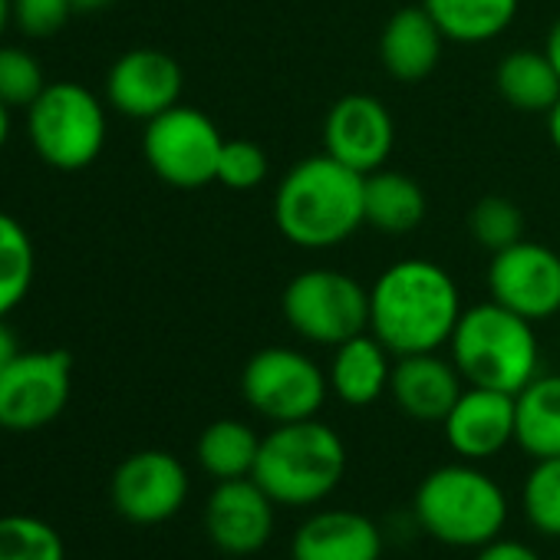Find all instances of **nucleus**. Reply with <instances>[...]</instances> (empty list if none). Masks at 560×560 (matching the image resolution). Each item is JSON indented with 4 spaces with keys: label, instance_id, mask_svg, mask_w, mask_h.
Here are the masks:
<instances>
[{
    "label": "nucleus",
    "instance_id": "c85d7f7f",
    "mask_svg": "<svg viewBox=\"0 0 560 560\" xmlns=\"http://www.w3.org/2000/svg\"><path fill=\"white\" fill-rule=\"evenodd\" d=\"M468 234L475 244L498 254L524 241V211L504 195H485L468 211Z\"/></svg>",
    "mask_w": 560,
    "mask_h": 560
},
{
    "label": "nucleus",
    "instance_id": "cd10ccee",
    "mask_svg": "<svg viewBox=\"0 0 560 560\" xmlns=\"http://www.w3.org/2000/svg\"><path fill=\"white\" fill-rule=\"evenodd\" d=\"M521 508L537 534L560 537V455L534 458L521 485Z\"/></svg>",
    "mask_w": 560,
    "mask_h": 560
},
{
    "label": "nucleus",
    "instance_id": "2eb2a0df",
    "mask_svg": "<svg viewBox=\"0 0 560 560\" xmlns=\"http://www.w3.org/2000/svg\"><path fill=\"white\" fill-rule=\"evenodd\" d=\"M273 498L254 478L218 481L205 501V534L231 557H250L273 537Z\"/></svg>",
    "mask_w": 560,
    "mask_h": 560
},
{
    "label": "nucleus",
    "instance_id": "473e14b6",
    "mask_svg": "<svg viewBox=\"0 0 560 560\" xmlns=\"http://www.w3.org/2000/svg\"><path fill=\"white\" fill-rule=\"evenodd\" d=\"M475 560H544L530 544L511 540V537H494L491 544L478 547Z\"/></svg>",
    "mask_w": 560,
    "mask_h": 560
},
{
    "label": "nucleus",
    "instance_id": "aec40b11",
    "mask_svg": "<svg viewBox=\"0 0 560 560\" xmlns=\"http://www.w3.org/2000/svg\"><path fill=\"white\" fill-rule=\"evenodd\" d=\"M393 363L396 357L370 330H363L334 347V360L327 366L330 393L353 409L373 406L389 393Z\"/></svg>",
    "mask_w": 560,
    "mask_h": 560
},
{
    "label": "nucleus",
    "instance_id": "4c0bfd02",
    "mask_svg": "<svg viewBox=\"0 0 560 560\" xmlns=\"http://www.w3.org/2000/svg\"><path fill=\"white\" fill-rule=\"evenodd\" d=\"M14 24V0H0V37Z\"/></svg>",
    "mask_w": 560,
    "mask_h": 560
},
{
    "label": "nucleus",
    "instance_id": "a211bd4d",
    "mask_svg": "<svg viewBox=\"0 0 560 560\" xmlns=\"http://www.w3.org/2000/svg\"><path fill=\"white\" fill-rule=\"evenodd\" d=\"M383 530L373 517L350 508L311 514L291 544V560H380Z\"/></svg>",
    "mask_w": 560,
    "mask_h": 560
},
{
    "label": "nucleus",
    "instance_id": "f3484780",
    "mask_svg": "<svg viewBox=\"0 0 560 560\" xmlns=\"http://www.w3.org/2000/svg\"><path fill=\"white\" fill-rule=\"evenodd\" d=\"M465 380L458 366L439 353H412V357H396L393 363V380H389V396L416 422H432L442 425L458 396L465 393Z\"/></svg>",
    "mask_w": 560,
    "mask_h": 560
},
{
    "label": "nucleus",
    "instance_id": "bb28decb",
    "mask_svg": "<svg viewBox=\"0 0 560 560\" xmlns=\"http://www.w3.org/2000/svg\"><path fill=\"white\" fill-rule=\"evenodd\" d=\"M0 560H67V544L37 514H0Z\"/></svg>",
    "mask_w": 560,
    "mask_h": 560
},
{
    "label": "nucleus",
    "instance_id": "e433bc0d",
    "mask_svg": "<svg viewBox=\"0 0 560 560\" xmlns=\"http://www.w3.org/2000/svg\"><path fill=\"white\" fill-rule=\"evenodd\" d=\"M70 4L77 14H93V11H106L113 0H70Z\"/></svg>",
    "mask_w": 560,
    "mask_h": 560
},
{
    "label": "nucleus",
    "instance_id": "0eeeda50",
    "mask_svg": "<svg viewBox=\"0 0 560 560\" xmlns=\"http://www.w3.org/2000/svg\"><path fill=\"white\" fill-rule=\"evenodd\" d=\"M288 327L317 347H340L370 330V288L330 267H314L288 280L280 294Z\"/></svg>",
    "mask_w": 560,
    "mask_h": 560
},
{
    "label": "nucleus",
    "instance_id": "4468645a",
    "mask_svg": "<svg viewBox=\"0 0 560 560\" xmlns=\"http://www.w3.org/2000/svg\"><path fill=\"white\" fill-rule=\"evenodd\" d=\"M182 67L172 54L155 47L126 50L106 73V103L126 116L149 122L182 103Z\"/></svg>",
    "mask_w": 560,
    "mask_h": 560
},
{
    "label": "nucleus",
    "instance_id": "423d86ee",
    "mask_svg": "<svg viewBox=\"0 0 560 560\" xmlns=\"http://www.w3.org/2000/svg\"><path fill=\"white\" fill-rule=\"evenodd\" d=\"M106 106L83 83H47L27 109V139L57 172H83L106 149Z\"/></svg>",
    "mask_w": 560,
    "mask_h": 560
},
{
    "label": "nucleus",
    "instance_id": "1a4fd4ad",
    "mask_svg": "<svg viewBox=\"0 0 560 560\" xmlns=\"http://www.w3.org/2000/svg\"><path fill=\"white\" fill-rule=\"evenodd\" d=\"M224 149L221 129L195 106H172L145 122L142 155L149 168L172 188H205L218 178V159Z\"/></svg>",
    "mask_w": 560,
    "mask_h": 560
},
{
    "label": "nucleus",
    "instance_id": "f704fd0d",
    "mask_svg": "<svg viewBox=\"0 0 560 560\" xmlns=\"http://www.w3.org/2000/svg\"><path fill=\"white\" fill-rule=\"evenodd\" d=\"M544 54H547V60L553 63V70L560 73V18L550 24V31H547V40H544Z\"/></svg>",
    "mask_w": 560,
    "mask_h": 560
},
{
    "label": "nucleus",
    "instance_id": "7ed1b4c3",
    "mask_svg": "<svg viewBox=\"0 0 560 560\" xmlns=\"http://www.w3.org/2000/svg\"><path fill=\"white\" fill-rule=\"evenodd\" d=\"M347 475V445L327 422L301 419L260 435L254 481L284 508H314L327 501Z\"/></svg>",
    "mask_w": 560,
    "mask_h": 560
},
{
    "label": "nucleus",
    "instance_id": "f03ea898",
    "mask_svg": "<svg viewBox=\"0 0 560 560\" xmlns=\"http://www.w3.org/2000/svg\"><path fill=\"white\" fill-rule=\"evenodd\" d=\"M366 175L347 168L334 155L301 159L273 191V221L294 247L330 250L366 224Z\"/></svg>",
    "mask_w": 560,
    "mask_h": 560
},
{
    "label": "nucleus",
    "instance_id": "4be33fe9",
    "mask_svg": "<svg viewBox=\"0 0 560 560\" xmlns=\"http://www.w3.org/2000/svg\"><path fill=\"white\" fill-rule=\"evenodd\" d=\"M363 208H366L370 228H376L383 234H409L425 221L429 198L412 175L380 168V172L366 175Z\"/></svg>",
    "mask_w": 560,
    "mask_h": 560
},
{
    "label": "nucleus",
    "instance_id": "b1692460",
    "mask_svg": "<svg viewBox=\"0 0 560 560\" xmlns=\"http://www.w3.org/2000/svg\"><path fill=\"white\" fill-rule=\"evenodd\" d=\"M521 0H425V11L452 44L498 40L517 18Z\"/></svg>",
    "mask_w": 560,
    "mask_h": 560
},
{
    "label": "nucleus",
    "instance_id": "58836bf2",
    "mask_svg": "<svg viewBox=\"0 0 560 560\" xmlns=\"http://www.w3.org/2000/svg\"><path fill=\"white\" fill-rule=\"evenodd\" d=\"M11 113L14 109H8L4 103H0V149H4L8 139H11Z\"/></svg>",
    "mask_w": 560,
    "mask_h": 560
},
{
    "label": "nucleus",
    "instance_id": "ddd939ff",
    "mask_svg": "<svg viewBox=\"0 0 560 560\" xmlns=\"http://www.w3.org/2000/svg\"><path fill=\"white\" fill-rule=\"evenodd\" d=\"M396 149V122L383 100L370 93L340 96L324 119V152L360 175L386 168Z\"/></svg>",
    "mask_w": 560,
    "mask_h": 560
},
{
    "label": "nucleus",
    "instance_id": "2f4dec72",
    "mask_svg": "<svg viewBox=\"0 0 560 560\" xmlns=\"http://www.w3.org/2000/svg\"><path fill=\"white\" fill-rule=\"evenodd\" d=\"M73 14L70 0H14V24L31 40L57 37Z\"/></svg>",
    "mask_w": 560,
    "mask_h": 560
},
{
    "label": "nucleus",
    "instance_id": "f257e3e1",
    "mask_svg": "<svg viewBox=\"0 0 560 560\" xmlns=\"http://www.w3.org/2000/svg\"><path fill=\"white\" fill-rule=\"evenodd\" d=\"M462 311L455 277L425 257L389 264L370 288V334L393 357L439 353L448 347Z\"/></svg>",
    "mask_w": 560,
    "mask_h": 560
},
{
    "label": "nucleus",
    "instance_id": "412c9836",
    "mask_svg": "<svg viewBox=\"0 0 560 560\" xmlns=\"http://www.w3.org/2000/svg\"><path fill=\"white\" fill-rule=\"evenodd\" d=\"M514 445L530 458L560 455V373H537L514 396Z\"/></svg>",
    "mask_w": 560,
    "mask_h": 560
},
{
    "label": "nucleus",
    "instance_id": "c756f323",
    "mask_svg": "<svg viewBox=\"0 0 560 560\" xmlns=\"http://www.w3.org/2000/svg\"><path fill=\"white\" fill-rule=\"evenodd\" d=\"M44 90L47 77L40 60L24 47L0 44V103L8 109H31Z\"/></svg>",
    "mask_w": 560,
    "mask_h": 560
},
{
    "label": "nucleus",
    "instance_id": "5701e85b",
    "mask_svg": "<svg viewBox=\"0 0 560 560\" xmlns=\"http://www.w3.org/2000/svg\"><path fill=\"white\" fill-rule=\"evenodd\" d=\"M494 90L511 109L547 116L560 100V73L544 50L521 47L494 67Z\"/></svg>",
    "mask_w": 560,
    "mask_h": 560
},
{
    "label": "nucleus",
    "instance_id": "393cba45",
    "mask_svg": "<svg viewBox=\"0 0 560 560\" xmlns=\"http://www.w3.org/2000/svg\"><path fill=\"white\" fill-rule=\"evenodd\" d=\"M260 452V435L241 419H218L211 422L195 445V458L201 471L214 481L250 478Z\"/></svg>",
    "mask_w": 560,
    "mask_h": 560
},
{
    "label": "nucleus",
    "instance_id": "a878e982",
    "mask_svg": "<svg viewBox=\"0 0 560 560\" xmlns=\"http://www.w3.org/2000/svg\"><path fill=\"white\" fill-rule=\"evenodd\" d=\"M34 241L24 231V224L0 211V320H8L11 311L24 304L34 284Z\"/></svg>",
    "mask_w": 560,
    "mask_h": 560
},
{
    "label": "nucleus",
    "instance_id": "20e7f679",
    "mask_svg": "<svg viewBox=\"0 0 560 560\" xmlns=\"http://www.w3.org/2000/svg\"><path fill=\"white\" fill-rule=\"evenodd\" d=\"M416 524L448 547H485L508 524L504 488L478 462L442 465L429 471L412 494Z\"/></svg>",
    "mask_w": 560,
    "mask_h": 560
},
{
    "label": "nucleus",
    "instance_id": "c9c22d12",
    "mask_svg": "<svg viewBox=\"0 0 560 560\" xmlns=\"http://www.w3.org/2000/svg\"><path fill=\"white\" fill-rule=\"evenodd\" d=\"M547 132H550V142H553L557 155H560V100H557L553 109L547 113Z\"/></svg>",
    "mask_w": 560,
    "mask_h": 560
},
{
    "label": "nucleus",
    "instance_id": "f8f14e48",
    "mask_svg": "<svg viewBox=\"0 0 560 560\" xmlns=\"http://www.w3.org/2000/svg\"><path fill=\"white\" fill-rule=\"evenodd\" d=\"M488 294L517 317L540 324L560 314V254L540 241H517L491 254Z\"/></svg>",
    "mask_w": 560,
    "mask_h": 560
},
{
    "label": "nucleus",
    "instance_id": "dca6fc26",
    "mask_svg": "<svg viewBox=\"0 0 560 560\" xmlns=\"http://www.w3.org/2000/svg\"><path fill=\"white\" fill-rule=\"evenodd\" d=\"M442 429L448 448L462 462H488L514 442V396L485 386H465Z\"/></svg>",
    "mask_w": 560,
    "mask_h": 560
},
{
    "label": "nucleus",
    "instance_id": "9d476101",
    "mask_svg": "<svg viewBox=\"0 0 560 560\" xmlns=\"http://www.w3.org/2000/svg\"><path fill=\"white\" fill-rule=\"evenodd\" d=\"M73 393V357L67 350H21L0 373V429L37 432L60 419Z\"/></svg>",
    "mask_w": 560,
    "mask_h": 560
},
{
    "label": "nucleus",
    "instance_id": "9b49d317",
    "mask_svg": "<svg viewBox=\"0 0 560 560\" xmlns=\"http://www.w3.org/2000/svg\"><path fill=\"white\" fill-rule=\"evenodd\" d=\"M188 488V471L172 452L142 448L116 465L109 478V501L122 521L155 527L185 508Z\"/></svg>",
    "mask_w": 560,
    "mask_h": 560
},
{
    "label": "nucleus",
    "instance_id": "6ab92c4d",
    "mask_svg": "<svg viewBox=\"0 0 560 560\" xmlns=\"http://www.w3.org/2000/svg\"><path fill=\"white\" fill-rule=\"evenodd\" d=\"M445 37L425 4L399 8L380 34V60L386 73L399 83L425 80L442 60Z\"/></svg>",
    "mask_w": 560,
    "mask_h": 560
},
{
    "label": "nucleus",
    "instance_id": "72a5a7b5",
    "mask_svg": "<svg viewBox=\"0 0 560 560\" xmlns=\"http://www.w3.org/2000/svg\"><path fill=\"white\" fill-rule=\"evenodd\" d=\"M21 353V343H18V334L8 327V320H0V373H4Z\"/></svg>",
    "mask_w": 560,
    "mask_h": 560
},
{
    "label": "nucleus",
    "instance_id": "6e6552de",
    "mask_svg": "<svg viewBox=\"0 0 560 560\" xmlns=\"http://www.w3.org/2000/svg\"><path fill=\"white\" fill-rule=\"evenodd\" d=\"M241 396L260 419L284 425L314 419L330 396V380L327 370L301 350L264 347L244 363Z\"/></svg>",
    "mask_w": 560,
    "mask_h": 560
},
{
    "label": "nucleus",
    "instance_id": "7c9ffc66",
    "mask_svg": "<svg viewBox=\"0 0 560 560\" xmlns=\"http://www.w3.org/2000/svg\"><path fill=\"white\" fill-rule=\"evenodd\" d=\"M267 152L250 139H224L221 159H218V185L231 191H254L267 178Z\"/></svg>",
    "mask_w": 560,
    "mask_h": 560
},
{
    "label": "nucleus",
    "instance_id": "39448f33",
    "mask_svg": "<svg viewBox=\"0 0 560 560\" xmlns=\"http://www.w3.org/2000/svg\"><path fill=\"white\" fill-rule=\"evenodd\" d=\"M448 350L468 386L517 396L540 373V343L534 324L494 301L462 311Z\"/></svg>",
    "mask_w": 560,
    "mask_h": 560
},
{
    "label": "nucleus",
    "instance_id": "ea45409f",
    "mask_svg": "<svg viewBox=\"0 0 560 560\" xmlns=\"http://www.w3.org/2000/svg\"><path fill=\"white\" fill-rule=\"evenodd\" d=\"M419 4H425V0H419Z\"/></svg>",
    "mask_w": 560,
    "mask_h": 560
}]
</instances>
